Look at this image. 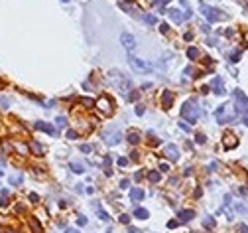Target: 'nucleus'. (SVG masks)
<instances>
[{
    "instance_id": "1",
    "label": "nucleus",
    "mask_w": 248,
    "mask_h": 233,
    "mask_svg": "<svg viewBox=\"0 0 248 233\" xmlns=\"http://www.w3.org/2000/svg\"><path fill=\"white\" fill-rule=\"evenodd\" d=\"M109 77H110V81H112V83H114L116 87L120 89V93H124V95H126L128 91H130V81H128L126 77H124V75H122L120 71L112 69V71L109 73Z\"/></svg>"
},
{
    "instance_id": "2",
    "label": "nucleus",
    "mask_w": 248,
    "mask_h": 233,
    "mask_svg": "<svg viewBox=\"0 0 248 233\" xmlns=\"http://www.w3.org/2000/svg\"><path fill=\"white\" fill-rule=\"evenodd\" d=\"M181 117L185 119V121H189V123H195L197 119H199V107H197V103L195 101H187L185 105L181 107Z\"/></svg>"
},
{
    "instance_id": "3",
    "label": "nucleus",
    "mask_w": 248,
    "mask_h": 233,
    "mask_svg": "<svg viewBox=\"0 0 248 233\" xmlns=\"http://www.w3.org/2000/svg\"><path fill=\"white\" fill-rule=\"evenodd\" d=\"M128 63H130V67L138 73H148L150 69H152V65H150L148 61H144V59H140V57H134V56L128 57Z\"/></svg>"
},
{
    "instance_id": "4",
    "label": "nucleus",
    "mask_w": 248,
    "mask_h": 233,
    "mask_svg": "<svg viewBox=\"0 0 248 233\" xmlns=\"http://www.w3.org/2000/svg\"><path fill=\"white\" fill-rule=\"evenodd\" d=\"M201 12H203V16L209 20V22H219V20L224 18V16L220 14V10L213 8V6H207V4H201Z\"/></svg>"
},
{
    "instance_id": "5",
    "label": "nucleus",
    "mask_w": 248,
    "mask_h": 233,
    "mask_svg": "<svg viewBox=\"0 0 248 233\" xmlns=\"http://www.w3.org/2000/svg\"><path fill=\"white\" fill-rule=\"evenodd\" d=\"M234 97H236V113H248V97L240 89L234 91Z\"/></svg>"
},
{
    "instance_id": "6",
    "label": "nucleus",
    "mask_w": 248,
    "mask_h": 233,
    "mask_svg": "<svg viewBox=\"0 0 248 233\" xmlns=\"http://www.w3.org/2000/svg\"><path fill=\"white\" fill-rule=\"evenodd\" d=\"M102 138H105L106 144L114 146V144L120 142V132H118L116 128H114V131H105V132H102Z\"/></svg>"
},
{
    "instance_id": "7",
    "label": "nucleus",
    "mask_w": 248,
    "mask_h": 233,
    "mask_svg": "<svg viewBox=\"0 0 248 233\" xmlns=\"http://www.w3.org/2000/svg\"><path fill=\"white\" fill-rule=\"evenodd\" d=\"M96 107H99L105 115H112V101L109 97H100V99L96 101Z\"/></svg>"
},
{
    "instance_id": "8",
    "label": "nucleus",
    "mask_w": 248,
    "mask_h": 233,
    "mask_svg": "<svg viewBox=\"0 0 248 233\" xmlns=\"http://www.w3.org/2000/svg\"><path fill=\"white\" fill-rule=\"evenodd\" d=\"M120 44L126 47L128 52H130V50H134V47H136V38H134L132 34H126V32H124V34L120 36Z\"/></svg>"
},
{
    "instance_id": "9",
    "label": "nucleus",
    "mask_w": 248,
    "mask_h": 233,
    "mask_svg": "<svg viewBox=\"0 0 248 233\" xmlns=\"http://www.w3.org/2000/svg\"><path fill=\"white\" fill-rule=\"evenodd\" d=\"M164 154L168 156V158H169L171 162H175L177 158H179V148H177L175 144H168V146L164 148Z\"/></svg>"
},
{
    "instance_id": "10",
    "label": "nucleus",
    "mask_w": 248,
    "mask_h": 233,
    "mask_svg": "<svg viewBox=\"0 0 248 233\" xmlns=\"http://www.w3.org/2000/svg\"><path fill=\"white\" fill-rule=\"evenodd\" d=\"M168 14H169V18L173 20L175 24H181L183 20L187 18V16H185V14H181V12H179V10H177V8H171V10H168Z\"/></svg>"
},
{
    "instance_id": "11",
    "label": "nucleus",
    "mask_w": 248,
    "mask_h": 233,
    "mask_svg": "<svg viewBox=\"0 0 248 233\" xmlns=\"http://www.w3.org/2000/svg\"><path fill=\"white\" fill-rule=\"evenodd\" d=\"M36 128H37V131H44V132H47V134H55V132H57L49 123H44V121H37V123H36Z\"/></svg>"
},
{
    "instance_id": "12",
    "label": "nucleus",
    "mask_w": 248,
    "mask_h": 233,
    "mask_svg": "<svg viewBox=\"0 0 248 233\" xmlns=\"http://www.w3.org/2000/svg\"><path fill=\"white\" fill-rule=\"evenodd\" d=\"M236 144H238V138H236L234 134H230V132H229V134H224V148H229V150H230V148H234Z\"/></svg>"
},
{
    "instance_id": "13",
    "label": "nucleus",
    "mask_w": 248,
    "mask_h": 233,
    "mask_svg": "<svg viewBox=\"0 0 248 233\" xmlns=\"http://www.w3.org/2000/svg\"><path fill=\"white\" fill-rule=\"evenodd\" d=\"M211 87L215 89V93H217V95H223L224 93V85H223V79H220V77H215L213 79Z\"/></svg>"
},
{
    "instance_id": "14",
    "label": "nucleus",
    "mask_w": 248,
    "mask_h": 233,
    "mask_svg": "<svg viewBox=\"0 0 248 233\" xmlns=\"http://www.w3.org/2000/svg\"><path fill=\"white\" fill-rule=\"evenodd\" d=\"M161 103H164L165 109H169L171 103H173V93H171V91H164V95H161Z\"/></svg>"
},
{
    "instance_id": "15",
    "label": "nucleus",
    "mask_w": 248,
    "mask_h": 233,
    "mask_svg": "<svg viewBox=\"0 0 248 233\" xmlns=\"http://www.w3.org/2000/svg\"><path fill=\"white\" fill-rule=\"evenodd\" d=\"M130 199H132V202H140V199H144V190L132 188L130 190Z\"/></svg>"
},
{
    "instance_id": "16",
    "label": "nucleus",
    "mask_w": 248,
    "mask_h": 233,
    "mask_svg": "<svg viewBox=\"0 0 248 233\" xmlns=\"http://www.w3.org/2000/svg\"><path fill=\"white\" fill-rule=\"evenodd\" d=\"M193 211L191 209H183V211H179V221H183V223H187V221H191L193 219Z\"/></svg>"
},
{
    "instance_id": "17",
    "label": "nucleus",
    "mask_w": 248,
    "mask_h": 233,
    "mask_svg": "<svg viewBox=\"0 0 248 233\" xmlns=\"http://www.w3.org/2000/svg\"><path fill=\"white\" fill-rule=\"evenodd\" d=\"M134 215H136V217L138 219H148V209H144V208H136V209H134Z\"/></svg>"
},
{
    "instance_id": "18",
    "label": "nucleus",
    "mask_w": 248,
    "mask_h": 233,
    "mask_svg": "<svg viewBox=\"0 0 248 233\" xmlns=\"http://www.w3.org/2000/svg\"><path fill=\"white\" fill-rule=\"evenodd\" d=\"M69 168H71L75 174H83V172H85V166L79 164V162H71V164H69Z\"/></svg>"
},
{
    "instance_id": "19",
    "label": "nucleus",
    "mask_w": 248,
    "mask_h": 233,
    "mask_svg": "<svg viewBox=\"0 0 248 233\" xmlns=\"http://www.w3.org/2000/svg\"><path fill=\"white\" fill-rule=\"evenodd\" d=\"M30 227H32V231H34V233H41V225H40V221H37L36 217L30 219Z\"/></svg>"
},
{
    "instance_id": "20",
    "label": "nucleus",
    "mask_w": 248,
    "mask_h": 233,
    "mask_svg": "<svg viewBox=\"0 0 248 233\" xmlns=\"http://www.w3.org/2000/svg\"><path fill=\"white\" fill-rule=\"evenodd\" d=\"M160 178H161V176H160V172H158V170L148 172V180H150V182H154V184H156V182H160Z\"/></svg>"
},
{
    "instance_id": "21",
    "label": "nucleus",
    "mask_w": 248,
    "mask_h": 233,
    "mask_svg": "<svg viewBox=\"0 0 248 233\" xmlns=\"http://www.w3.org/2000/svg\"><path fill=\"white\" fill-rule=\"evenodd\" d=\"M138 140H140V134H138L136 131H130V132H128V142H132V144H136V142H138Z\"/></svg>"
},
{
    "instance_id": "22",
    "label": "nucleus",
    "mask_w": 248,
    "mask_h": 233,
    "mask_svg": "<svg viewBox=\"0 0 248 233\" xmlns=\"http://www.w3.org/2000/svg\"><path fill=\"white\" fill-rule=\"evenodd\" d=\"M187 57H189V59L199 57V50H197V47H189V50H187Z\"/></svg>"
},
{
    "instance_id": "23",
    "label": "nucleus",
    "mask_w": 248,
    "mask_h": 233,
    "mask_svg": "<svg viewBox=\"0 0 248 233\" xmlns=\"http://www.w3.org/2000/svg\"><path fill=\"white\" fill-rule=\"evenodd\" d=\"M144 22H146V24H156L158 18H156L154 14H144Z\"/></svg>"
},
{
    "instance_id": "24",
    "label": "nucleus",
    "mask_w": 248,
    "mask_h": 233,
    "mask_svg": "<svg viewBox=\"0 0 248 233\" xmlns=\"http://www.w3.org/2000/svg\"><path fill=\"white\" fill-rule=\"evenodd\" d=\"M8 182H10V184H14V186H18V184H22V182H24V178H22V176H10V178H8Z\"/></svg>"
},
{
    "instance_id": "25",
    "label": "nucleus",
    "mask_w": 248,
    "mask_h": 233,
    "mask_svg": "<svg viewBox=\"0 0 248 233\" xmlns=\"http://www.w3.org/2000/svg\"><path fill=\"white\" fill-rule=\"evenodd\" d=\"M32 150L37 154V156H41V152H44V148H41V144H37V142H32Z\"/></svg>"
},
{
    "instance_id": "26",
    "label": "nucleus",
    "mask_w": 248,
    "mask_h": 233,
    "mask_svg": "<svg viewBox=\"0 0 248 233\" xmlns=\"http://www.w3.org/2000/svg\"><path fill=\"white\" fill-rule=\"evenodd\" d=\"M96 211H99V217L102 219V221H109L110 217H109V213H106L105 209H100V208H96Z\"/></svg>"
},
{
    "instance_id": "27",
    "label": "nucleus",
    "mask_w": 248,
    "mask_h": 233,
    "mask_svg": "<svg viewBox=\"0 0 248 233\" xmlns=\"http://www.w3.org/2000/svg\"><path fill=\"white\" fill-rule=\"evenodd\" d=\"M203 225H205V227H215V219H211V217H207V219L203 221Z\"/></svg>"
},
{
    "instance_id": "28",
    "label": "nucleus",
    "mask_w": 248,
    "mask_h": 233,
    "mask_svg": "<svg viewBox=\"0 0 248 233\" xmlns=\"http://www.w3.org/2000/svg\"><path fill=\"white\" fill-rule=\"evenodd\" d=\"M81 103H83V105H89V107L96 105V101H93V99H81Z\"/></svg>"
},
{
    "instance_id": "29",
    "label": "nucleus",
    "mask_w": 248,
    "mask_h": 233,
    "mask_svg": "<svg viewBox=\"0 0 248 233\" xmlns=\"http://www.w3.org/2000/svg\"><path fill=\"white\" fill-rule=\"evenodd\" d=\"M138 97H140V93H138V91H132V93L128 95V99H130V101H136Z\"/></svg>"
},
{
    "instance_id": "30",
    "label": "nucleus",
    "mask_w": 248,
    "mask_h": 233,
    "mask_svg": "<svg viewBox=\"0 0 248 233\" xmlns=\"http://www.w3.org/2000/svg\"><path fill=\"white\" fill-rule=\"evenodd\" d=\"M238 57H240L238 52H233V53H230V61H238Z\"/></svg>"
},
{
    "instance_id": "31",
    "label": "nucleus",
    "mask_w": 248,
    "mask_h": 233,
    "mask_svg": "<svg viewBox=\"0 0 248 233\" xmlns=\"http://www.w3.org/2000/svg\"><path fill=\"white\" fill-rule=\"evenodd\" d=\"M120 223H130V217H128L126 213H122L120 215Z\"/></svg>"
},
{
    "instance_id": "32",
    "label": "nucleus",
    "mask_w": 248,
    "mask_h": 233,
    "mask_svg": "<svg viewBox=\"0 0 248 233\" xmlns=\"http://www.w3.org/2000/svg\"><path fill=\"white\" fill-rule=\"evenodd\" d=\"M57 127H65V119H63V117H57Z\"/></svg>"
},
{
    "instance_id": "33",
    "label": "nucleus",
    "mask_w": 248,
    "mask_h": 233,
    "mask_svg": "<svg viewBox=\"0 0 248 233\" xmlns=\"http://www.w3.org/2000/svg\"><path fill=\"white\" fill-rule=\"evenodd\" d=\"M77 223H79V225H87V217H83V215H81V217L77 219Z\"/></svg>"
},
{
    "instance_id": "34",
    "label": "nucleus",
    "mask_w": 248,
    "mask_h": 233,
    "mask_svg": "<svg viewBox=\"0 0 248 233\" xmlns=\"http://www.w3.org/2000/svg\"><path fill=\"white\" fill-rule=\"evenodd\" d=\"M177 223H179V221H175V219H171V221H169V223H168V227H169V229H173V227H177Z\"/></svg>"
},
{
    "instance_id": "35",
    "label": "nucleus",
    "mask_w": 248,
    "mask_h": 233,
    "mask_svg": "<svg viewBox=\"0 0 248 233\" xmlns=\"http://www.w3.org/2000/svg\"><path fill=\"white\" fill-rule=\"evenodd\" d=\"M195 140H197V142H201V144H203V142H205V134H201V132H199Z\"/></svg>"
},
{
    "instance_id": "36",
    "label": "nucleus",
    "mask_w": 248,
    "mask_h": 233,
    "mask_svg": "<svg viewBox=\"0 0 248 233\" xmlns=\"http://www.w3.org/2000/svg\"><path fill=\"white\" fill-rule=\"evenodd\" d=\"M128 164V158H118V166H126Z\"/></svg>"
},
{
    "instance_id": "37",
    "label": "nucleus",
    "mask_w": 248,
    "mask_h": 233,
    "mask_svg": "<svg viewBox=\"0 0 248 233\" xmlns=\"http://www.w3.org/2000/svg\"><path fill=\"white\" fill-rule=\"evenodd\" d=\"M67 138H77V132H75V131H67Z\"/></svg>"
},
{
    "instance_id": "38",
    "label": "nucleus",
    "mask_w": 248,
    "mask_h": 233,
    "mask_svg": "<svg viewBox=\"0 0 248 233\" xmlns=\"http://www.w3.org/2000/svg\"><path fill=\"white\" fill-rule=\"evenodd\" d=\"M30 199L32 202H40V196H37V194H30Z\"/></svg>"
},
{
    "instance_id": "39",
    "label": "nucleus",
    "mask_w": 248,
    "mask_h": 233,
    "mask_svg": "<svg viewBox=\"0 0 248 233\" xmlns=\"http://www.w3.org/2000/svg\"><path fill=\"white\" fill-rule=\"evenodd\" d=\"M238 231H240V233H248V227L240 223V225H238Z\"/></svg>"
},
{
    "instance_id": "40",
    "label": "nucleus",
    "mask_w": 248,
    "mask_h": 233,
    "mask_svg": "<svg viewBox=\"0 0 248 233\" xmlns=\"http://www.w3.org/2000/svg\"><path fill=\"white\" fill-rule=\"evenodd\" d=\"M128 186H130V182H128V180H122V182H120V188H124V190H126Z\"/></svg>"
},
{
    "instance_id": "41",
    "label": "nucleus",
    "mask_w": 248,
    "mask_h": 233,
    "mask_svg": "<svg viewBox=\"0 0 248 233\" xmlns=\"http://www.w3.org/2000/svg\"><path fill=\"white\" fill-rule=\"evenodd\" d=\"M81 150H83V152H91V146L89 144H83V146H81Z\"/></svg>"
},
{
    "instance_id": "42",
    "label": "nucleus",
    "mask_w": 248,
    "mask_h": 233,
    "mask_svg": "<svg viewBox=\"0 0 248 233\" xmlns=\"http://www.w3.org/2000/svg\"><path fill=\"white\" fill-rule=\"evenodd\" d=\"M136 115H140V117L144 115V107H136Z\"/></svg>"
},
{
    "instance_id": "43",
    "label": "nucleus",
    "mask_w": 248,
    "mask_h": 233,
    "mask_svg": "<svg viewBox=\"0 0 248 233\" xmlns=\"http://www.w3.org/2000/svg\"><path fill=\"white\" fill-rule=\"evenodd\" d=\"M160 30H161V32H164V34H165V32H168L169 28H168V24H161V26H160Z\"/></svg>"
},
{
    "instance_id": "44",
    "label": "nucleus",
    "mask_w": 248,
    "mask_h": 233,
    "mask_svg": "<svg viewBox=\"0 0 248 233\" xmlns=\"http://www.w3.org/2000/svg\"><path fill=\"white\" fill-rule=\"evenodd\" d=\"M160 170H161V172H168V170H169V166H168V164H161V166H160Z\"/></svg>"
},
{
    "instance_id": "45",
    "label": "nucleus",
    "mask_w": 248,
    "mask_h": 233,
    "mask_svg": "<svg viewBox=\"0 0 248 233\" xmlns=\"http://www.w3.org/2000/svg\"><path fill=\"white\" fill-rule=\"evenodd\" d=\"M0 231H2V233H16V231H12V229H2V227H0Z\"/></svg>"
},
{
    "instance_id": "46",
    "label": "nucleus",
    "mask_w": 248,
    "mask_h": 233,
    "mask_svg": "<svg viewBox=\"0 0 248 233\" xmlns=\"http://www.w3.org/2000/svg\"><path fill=\"white\" fill-rule=\"evenodd\" d=\"M156 4H164V2H168V0H154Z\"/></svg>"
},
{
    "instance_id": "47",
    "label": "nucleus",
    "mask_w": 248,
    "mask_h": 233,
    "mask_svg": "<svg viewBox=\"0 0 248 233\" xmlns=\"http://www.w3.org/2000/svg\"><path fill=\"white\" fill-rule=\"evenodd\" d=\"M67 233H79L77 229H67Z\"/></svg>"
},
{
    "instance_id": "48",
    "label": "nucleus",
    "mask_w": 248,
    "mask_h": 233,
    "mask_svg": "<svg viewBox=\"0 0 248 233\" xmlns=\"http://www.w3.org/2000/svg\"><path fill=\"white\" fill-rule=\"evenodd\" d=\"M242 121H244V124H248V115H246L244 119H242Z\"/></svg>"
},
{
    "instance_id": "49",
    "label": "nucleus",
    "mask_w": 248,
    "mask_h": 233,
    "mask_svg": "<svg viewBox=\"0 0 248 233\" xmlns=\"http://www.w3.org/2000/svg\"><path fill=\"white\" fill-rule=\"evenodd\" d=\"M128 233H140L138 229H130V231H128Z\"/></svg>"
},
{
    "instance_id": "50",
    "label": "nucleus",
    "mask_w": 248,
    "mask_h": 233,
    "mask_svg": "<svg viewBox=\"0 0 248 233\" xmlns=\"http://www.w3.org/2000/svg\"><path fill=\"white\" fill-rule=\"evenodd\" d=\"M63 2H67V0H63Z\"/></svg>"
}]
</instances>
